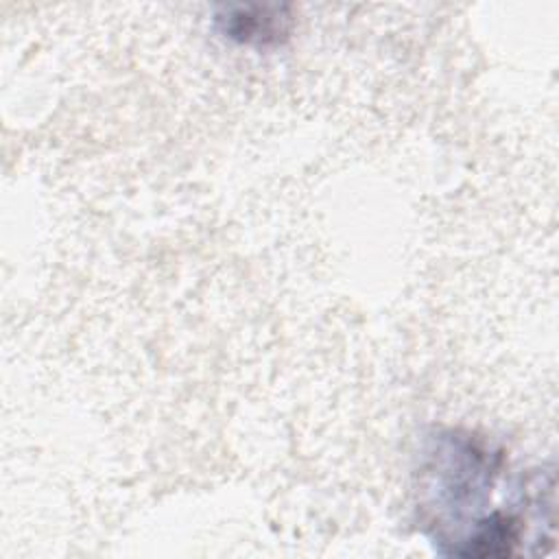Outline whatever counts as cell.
I'll list each match as a JSON object with an SVG mask.
<instances>
[{
    "instance_id": "obj_1",
    "label": "cell",
    "mask_w": 559,
    "mask_h": 559,
    "mask_svg": "<svg viewBox=\"0 0 559 559\" xmlns=\"http://www.w3.org/2000/svg\"><path fill=\"white\" fill-rule=\"evenodd\" d=\"M415 511L443 557L544 555L555 542V472L509 474L504 452L485 437L441 428L419 454Z\"/></svg>"
},
{
    "instance_id": "obj_2",
    "label": "cell",
    "mask_w": 559,
    "mask_h": 559,
    "mask_svg": "<svg viewBox=\"0 0 559 559\" xmlns=\"http://www.w3.org/2000/svg\"><path fill=\"white\" fill-rule=\"evenodd\" d=\"M214 22L227 39L262 48L282 44L290 33L293 17L282 4H234L223 7Z\"/></svg>"
}]
</instances>
